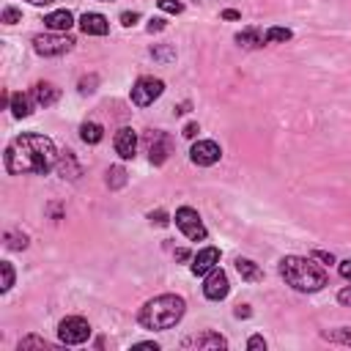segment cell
Returning <instances> with one entry per match:
<instances>
[{
    "label": "cell",
    "instance_id": "cell-1",
    "mask_svg": "<svg viewBox=\"0 0 351 351\" xmlns=\"http://www.w3.org/2000/svg\"><path fill=\"white\" fill-rule=\"evenodd\" d=\"M58 145L41 132L16 134L3 151V167L8 176H47L58 165Z\"/></svg>",
    "mask_w": 351,
    "mask_h": 351
},
{
    "label": "cell",
    "instance_id": "cell-2",
    "mask_svg": "<svg viewBox=\"0 0 351 351\" xmlns=\"http://www.w3.org/2000/svg\"><path fill=\"white\" fill-rule=\"evenodd\" d=\"M277 271L285 280V285L293 288L296 293H318L329 285V274L324 271L321 263H315V258L282 255L277 263Z\"/></svg>",
    "mask_w": 351,
    "mask_h": 351
},
{
    "label": "cell",
    "instance_id": "cell-3",
    "mask_svg": "<svg viewBox=\"0 0 351 351\" xmlns=\"http://www.w3.org/2000/svg\"><path fill=\"white\" fill-rule=\"evenodd\" d=\"M186 315V299L181 293H159L137 310V324L151 332H167L181 324Z\"/></svg>",
    "mask_w": 351,
    "mask_h": 351
},
{
    "label": "cell",
    "instance_id": "cell-4",
    "mask_svg": "<svg viewBox=\"0 0 351 351\" xmlns=\"http://www.w3.org/2000/svg\"><path fill=\"white\" fill-rule=\"evenodd\" d=\"M33 44V52L38 58H60V55H69L74 49V36L69 33H55V30H47V33H36L30 38Z\"/></svg>",
    "mask_w": 351,
    "mask_h": 351
},
{
    "label": "cell",
    "instance_id": "cell-5",
    "mask_svg": "<svg viewBox=\"0 0 351 351\" xmlns=\"http://www.w3.org/2000/svg\"><path fill=\"white\" fill-rule=\"evenodd\" d=\"M58 343L60 346H82V343H88L90 340V324H88V318H82V315H66V318H60L58 321Z\"/></svg>",
    "mask_w": 351,
    "mask_h": 351
},
{
    "label": "cell",
    "instance_id": "cell-6",
    "mask_svg": "<svg viewBox=\"0 0 351 351\" xmlns=\"http://www.w3.org/2000/svg\"><path fill=\"white\" fill-rule=\"evenodd\" d=\"M162 93H165V80L151 77V74L137 77L134 85L129 88V99H132V104L140 107V110H143V107H151Z\"/></svg>",
    "mask_w": 351,
    "mask_h": 351
},
{
    "label": "cell",
    "instance_id": "cell-7",
    "mask_svg": "<svg viewBox=\"0 0 351 351\" xmlns=\"http://www.w3.org/2000/svg\"><path fill=\"white\" fill-rule=\"evenodd\" d=\"M173 222H176V228H178L189 241H206V239H208V228L203 225L197 208H192V206H178L176 214H173Z\"/></svg>",
    "mask_w": 351,
    "mask_h": 351
},
{
    "label": "cell",
    "instance_id": "cell-8",
    "mask_svg": "<svg viewBox=\"0 0 351 351\" xmlns=\"http://www.w3.org/2000/svg\"><path fill=\"white\" fill-rule=\"evenodd\" d=\"M228 337L214 332V329H203V332H195V335H186L181 340V348L186 351H219V348H228Z\"/></svg>",
    "mask_w": 351,
    "mask_h": 351
},
{
    "label": "cell",
    "instance_id": "cell-9",
    "mask_svg": "<svg viewBox=\"0 0 351 351\" xmlns=\"http://www.w3.org/2000/svg\"><path fill=\"white\" fill-rule=\"evenodd\" d=\"M170 154H173V137L162 129H154L148 134V162L154 167H162L170 159Z\"/></svg>",
    "mask_w": 351,
    "mask_h": 351
},
{
    "label": "cell",
    "instance_id": "cell-10",
    "mask_svg": "<svg viewBox=\"0 0 351 351\" xmlns=\"http://www.w3.org/2000/svg\"><path fill=\"white\" fill-rule=\"evenodd\" d=\"M222 159V145L217 140H195L189 148V162L197 167H211Z\"/></svg>",
    "mask_w": 351,
    "mask_h": 351
},
{
    "label": "cell",
    "instance_id": "cell-11",
    "mask_svg": "<svg viewBox=\"0 0 351 351\" xmlns=\"http://www.w3.org/2000/svg\"><path fill=\"white\" fill-rule=\"evenodd\" d=\"M228 293H230V280H228V274L217 266V269H211L206 277H203V296L208 299V302H222V299H228Z\"/></svg>",
    "mask_w": 351,
    "mask_h": 351
},
{
    "label": "cell",
    "instance_id": "cell-12",
    "mask_svg": "<svg viewBox=\"0 0 351 351\" xmlns=\"http://www.w3.org/2000/svg\"><path fill=\"white\" fill-rule=\"evenodd\" d=\"M137 143L140 140H137V132L132 126H121L115 132V137H112V148H115V154H118L121 162H129V159L137 156Z\"/></svg>",
    "mask_w": 351,
    "mask_h": 351
},
{
    "label": "cell",
    "instance_id": "cell-13",
    "mask_svg": "<svg viewBox=\"0 0 351 351\" xmlns=\"http://www.w3.org/2000/svg\"><path fill=\"white\" fill-rule=\"evenodd\" d=\"M219 266V250L217 247H203V250H197L195 255H192V263H189V271L195 274V277H206L211 269H217Z\"/></svg>",
    "mask_w": 351,
    "mask_h": 351
},
{
    "label": "cell",
    "instance_id": "cell-14",
    "mask_svg": "<svg viewBox=\"0 0 351 351\" xmlns=\"http://www.w3.org/2000/svg\"><path fill=\"white\" fill-rule=\"evenodd\" d=\"M27 93L33 96L36 107H44V110H47V107H52V104H58V99H60V88H58L55 82H47V80L33 82Z\"/></svg>",
    "mask_w": 351,
    "mask_h": 351
},
{
    "label": "cell",
    "instance_id": "cell-15",
    "mask_svg": "<svg viewBox=\"0 0 351 351\" xmlns=\"http://www.w3.org/2000/svg\"><path fill=\"white\" fill-rule=\"evenodd\" d=\"M77 27L85 33V36H107L110 33V19L99 11H85L80 19H77Z\"/></svg>",
    "mask_w": 351,
    "mask_h": 351
},
{
    "label": "cell",
    "instance_id": "cell-16",
    "mask_svg": "<svg viewBox=\"0 0 351 351\" xmlns=\"http://www.w3.org/2000/svg\"><path fill=\"white\" fill-rule=\"evenodd\" d=\"M55 170H58V176H60L63 181H80V176H82V165L77 162V154H74L71 148H63V151L58 154Z\"/></svg>",
    "mask_w": 351,
    "mask_h": 351
},
{
    "label": "cell",
    "instance_id": "cell-17",
    "mask_svg": "<svg viewBox=\"0 0 351 351\" xmlns=\"http://www.w3.org/2000/svg\"><path fill=\"white\" fill-rule=\"evenodd\" d=\"M74 25H77V19H74V14H71L69 8H55V11L44 14V27H47V30L69 33Z\"/></svg>",
    "mask_w": 351,
    "mask_h": 351
},
{
    "label": "cell",
    "instance_id": "cell-18",
    "mask_svg": "<svg viewBox=\"0 0 351 351\" xmlns=\"http://www.w3.org/2000/svg\"><path fill=\"white\" fill-rule=\"evenodd\" d=\"M233 41H236L241 49H261V47H266V36H263V30L255 27V25L241 27V30L233 36Z\"/></svg>",
    "mask_w": 351,
    "mask_h": 351
},
{
    "label": "cell",
    "instance_id": "cell-19",
    "mask_svg": "<svg viewBox=\"0 0 351 351\" xmlns=\"http://www.w3.org/2000/svg\"><path fill=\"white\" fill-rule=\"evenodd\" d=\"M33 107H36V101H33V96H30V93H22V90H16V93H11V101H8V110H11V115H14L16 121H22V118H27V115H33Z\"/></svg>",
    "mask_w": 351,
    "mask_h": 351
},
{
    "label": "cell",
    "instance_id": "cell-20",
    "mask_svg": "<svg viewBox=\"0 0 351 351\" xmlns=\"http://www.w3.org/2000/svg\"><path fill=\"white\" fill-rule=\"evenodd\" d=\"M233 266H236V271H239V277L244 280V282H261L263 280V269L252 261V258H236L233 261Z\"/></svg>",
    "mask_w": 351,
    "mask_h": 351
},
{
    "label": "cell",
    "instance_id": "cell-21",
    "mask_svg": "<svg viewBox=\"0 0 351 351\" xmlns=\"http://www.w3.org/2000/svg\"><path fill=\"white\" fill-rule=\"evenodd\" d=\"M80 140L85 145H99L104 140V126L99 121H82L80 123Z\"/></svg>",
    "mask_w": 351,
    "mask_h": 351
},
{
    "label": "cell",
    "instance_id": "cell-22",
    "mask_svg": "<svg viewBox=\"0 0 351 351\" xmlns=\"http://www.w3.org/2000/svg\"><path fill=\"white\" fill-rule=\"evenodd\" d=\"M3 241H5V250H11V252H22V250L30 247V236L25 230H19V228L5 230L3 233Z\"/></svg>",
    "mask_w": 351,
    "mask_h": 351
},
{
    "label": "cell",
    "instance_id": "cell-23",
    "mask_svg": "<svg viewBox=\"0 0 351 351\" xmlns=\"http://www.w3.org/2000/svg\"><path fill=\"white\" fill-rule=\"evenodd\" d=\"M126 181H129V173H126V167H123V165H112V167L107 170L104 184H107V189H110V192L123 189V186H126Z\"/></svg>",
    "mask_w": 351,
    "mask_h": 351
},
{
    "label": "cell",
    "instance_id": "cell-24",
    "mask_svg": "<svg viewBox=\"0 0 351 351\" xmlns=\"http://www.w3.org/2000/svg\"><path fill=\"white\" fill-rule=\"evenodd\" d=\"M324 340L337 343V346H348L351 348V326H335V329H324L321 332Z\"/></svg>",
    "mask_w": 351,
    "mask_h": 351
},
{
    "label": "cell",
    "instance_id": "cell-25",
    "mask_svg": "<svg viewBox=\"0 0 351 351\" xmlns=\"http://www.w3.org/2000/svg\"><path fill=\"white\" fill-rule=\"evenodd\" d=\"M263 36H266V44H285V41L293 38V30L282 27V25H271V27L263 30Z\"/></svg>",
    "mask_w": 351,
    "mask_h": 351
},
{
    "label": "cell",
    "instance_id": "cell-26",
    "mask_svg": "<svg viewBox=\"0 0 351 351\" xmlns=\"http://www.w3.org/2000/svg\"><path fill=\"white\" fill-rule=\"evenodd\" d=\"M0 274H3V282H0V293H8L16 282V271H14V263L11 261H0Z\"/></svg>",
    "mask_w": 351,
    "mask_h": 351
},
{
    "label": "cell",
    "instance_id": "cell-27",
    "mask_svg": "<svg viewBox=\"0 0 351 351\" xmlns=\"http://www.w3.org/2000/svg\"><path fill=\"white\" fill-rule=\"evenodd\" d=\"M96 88H99V74H82L77 82L80 96H90V93H96Z\"/></svg>",
    "mask_w": 351,
    "mask_h": 351
},
{
    "label": "cell",
    "instance_id": "cell-28",
    "mask_svg": "<svg viewBox=\"0 0 351 351\" xmlns=\"http://www.w3.org/2000/svg\"><path fill=\"white\" fill-rule=\"evenodd\" d=\"M151 58L159 60V63H170V60H176V49L170 44H154L151 47Z\"/></svg>",
    "mask_w": 351,
    "mask_h": 351
},
{
    "label": "cell",
    "instance_id": "cell-29",
    "mask_svg": "<svg viewBox=\"0 0 351 351\" xmlns=\"http://www.w3.org/2000/svg\"><path fill=\"white\" fill-rule=\"evenodd\" d=\"M27 348H52L44 337H38V335H25L19 343H16V351H27Z\"/></svg>",
    "mask_w": 351,
    "mask_h": 351
},
{
    "label": "cell",
    "instance_id": "cell-30",
    "mask_svg": "<svg viewBox=\"0 0 351 351\" xmlns=\"http://www.w3.org/2000/svg\"><path fill=\"white\" fill-rule=\"evenodd\" d=\"M0 22H3V25H16V22H22V11H19L16 5H5V8L0 11Z\"/></svg>",
    "mask_w": 351,
    "mask_h": 351
},
{
    "label": "cell",
    "instance_id": "cell-31",
    "mask_svg": "<svg viewBox=\"0 0 351 351\" xmlns=\"http://www.w3.org/2000/svg\"><path fill=\"white\" fill-rule=\"evenodd\" d=\"M145 217H148V222H151V225H156V228H165V225H170V219H173V217H170V214H167L165 208H156V211H148Z\"/></svg>",
    "mask_w": 351,
    "mask_h": 351
},
{
    "label": "cell",
    "instance_id": "cell-32",
    "mask_svg": "<svg viewBox=\"0 0 351 351\" xmlns=\"http://www.w3.org/2000/svg\"><path fill=\"white\" fill-rule=\"evenodd\" d=\"M156 8L165 11V14H173V16H176V14L184 11V3H181V0H156Z\"/></svg>",
    "mask_w": 351,
    "mask_h": 351
},
{
    "label": "cell",
    "instance_id": "cell-33",
    "mask_svg": "<svg viewBox=\"0 0 351 351\" xmlns=\"http://www.w3.org/2000/svg\"><path fill=\"white\" fill-rule=\"evenodd\" d=\"M145 30H148V33H162V30H167V19H165V16H151L148 25H145Z\"/></svg>",
    "mask_w": 351,
    "mask_h": 351
},
{
    "label": "cell",
    "instance_id": "cell-34",
    "mask_svg": "<svg viewBox=\"0 0 351 351\" xmlns=\"http://www.w3.org/2000/svg\"><path fill=\"white\" fill-rule=\"evenodd\" d=\"M310 258L321 261V266H332V263H337V261H335V255H332V252H326V250H313V252H310Z\"/></svg>",
    "mask_w": 351,
    "mask_h": 351
},
{
    "label": "cell",
    "instance_id": "cell-35",
    "mask_svg": "<svg viewBox=\"0 0 351 351\" xmlns=\"http://www.w3.org/2000/svg\"><path fill=\"white\" fill-rule=\"evenodd\" d=\"M266 346H269V343L263 340V335H250V337H247V348H250V351H266Z\"/></svg>",
    "mask_w": 351,
    "mask_h": 351
},
{
    "label": "cell",
    "instance_id": "cell-36",
    "mask_svg": "<svg viewBox=\"0 0 351 351\" xmlns=\"http://www.w3.org/2000/svg\"><path fill=\"white\" fill-rule=\"evenodd\" d=\"M118 19H121V25H123V27H132V25H137V22H140V11H121V16H118Z\"/></svg>",
    "mask_w": 351,
    "mask_h": 351
},
{
    "label": "cell",
    "instance_id": "cell-37",
    "mask_svg": "<svg viewBox=\"0 0 351 351\" xmlns=\"http://www.w3.org/2000/svg\"><path fill=\"white\" fill-rule=\"evenodd\" d=\"M197 132H200V123H197V121H189V123H184V129H181V134H184L186 140H195Z\"/></svg>",
    "mask_w": 351,
    "mask_h": 351
},
{
    "label": "cell",
    "instance_id": "cell-38",
    "mask_svg": "<svg viewBox=\"0 0 351 351\" xmlns=\"http://www.w3.org/2000/svg\"><path fill=\"white\" fill-rule=\"evenodd\" d=\"M337 274L351 282V258H348V261H337Z\"/></svg>",
    "mask_w": 351,
    "mask_h": 351
},
{
    "label": "cell",
    "instance_id": "cell-39",
    "mask_svg": "<svg viewBox=\"0 0 351 351\" xmlns=\"http://www.w3.org/2000/svg\"><path fill=\"white\" fill-rule=\"evenodd\" d=\"M337 302H340L343 307H351V285H343V288L337 291Z\"/></svg>",
    "mask_w": 351,
    "mask_h": 351
},
{
    "label": "cell",
    "instance_id": "cell-40",
    "mask_svg": "<svg viewBox=\"0 0 351 351\" xmlns=\"http://www.w3.org/2000/svg\"><path fill=\"white\" fill-rule=\"evenodd\" d=\"M219 19L236 22V19H241V11H236V8H225V11H219Z\"/></svg>",
    "mask_w": 351,
    "mask_h": 351
},
{
    "label": "cell",
    "instance_id": "cell-41",
    "mask_svg": "<svg viewBox=\"0 0 351 351\" xmlns=\"http://www.w3.org/2000/svg\"><path fill=\"white\" fill-rule=\"evenodd\" d=\"M233 315H236V318H250V315H252V307H250V304H239V307L233 310Z\"/></svg>",
    "mask_w": 351,
    "mask_h": 351
},
{
    "label": "cell",
    "instance_id": "cell-42",
    "mask_svg": "<svg viewBox=\"0 0 351 351\" xmlns=\"http://www.w3.org/2000/svg\"><path fill=\"white\" fill-rule=\"evenodd\" d=\"M132 348H154V351H159V343H156V340H140V343H134Z\"/></svg>",
    "mask_w": 351,
    "mask_h": 351
},
{
    "label": "cell",
    "instance_id": "cell-43",
    "mask_svg": "<svg viewBox=\"0 0 351 351\" xmlns=\"http://www.w3.org/2000/svg\"><path fill=\"white\" fill-rule=\"evenodd\" d=\"M189 110H192V101H189V99H186V101H181L178 107H173V112H176V115H184V112H189Z\"/></svg>",
    "mask_w": 351,
    "mask_h": 351
},
{
    "label": "cell",
    "instance_id": "cell-44",
    "mask_svg": "<svg viewBox=\"0 0 351 351\" xmlns=\"http://www.w3.org/2000/svg\"><path fill=\"white\" fill-rule=\"evenodd\" d=\"M25 3H30V5H38V8H44V5H52L55 0H25Z\"/></svg>",
    "mask_w": 351,
    "mask_h": 351
},
{
    "label": "cell",
    "instance_id": "cell-45",
    "mask_svg": "<svg viewBox=\"0 0 351 351\" xmlns=\"http://www.w3.org/2000/svg\"><path fill=\"white\" fill-rule=\"evenodd\" d=\"M176 261H189V250H176Z\"/></svg>",
    "mask_w": 351,
    "mask_h": 351
},
{
    "label": "cell",
    "instance_id": "cell-46",
    "mask_svg": "<svg viewBox=\"0 0 351 351\" xmlns=\"http://www.w3.org/2000/svg\"><path fill=\"white\" fill-rule=\"evenodd\" d=\"M99 3H112V0H99Z\"/></svg>",
    "mask_w": 351,
    "mask_h": 351
}]
</instances>
